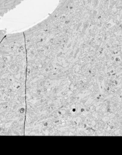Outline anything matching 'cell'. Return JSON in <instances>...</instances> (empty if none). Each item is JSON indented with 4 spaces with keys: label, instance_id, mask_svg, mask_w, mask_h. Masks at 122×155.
I'll list each match as a JSON object with an SVG mask.
<instances>
[{
    "label": "cell",
    "instance_id": "6da1fadb",
    "mask_svg": "<svg viewBox=\"0 0 122 155\" xmlns=\"http://www.w3.org/2000/svg\"><path fill=\"white\" fill-rule=\"evenodd\" d=\"M27 57L22 34L0 44V135H24Z\"/></svg>",
    "mask_w": 122,
    "mask_h": 155
}]
</instances>
